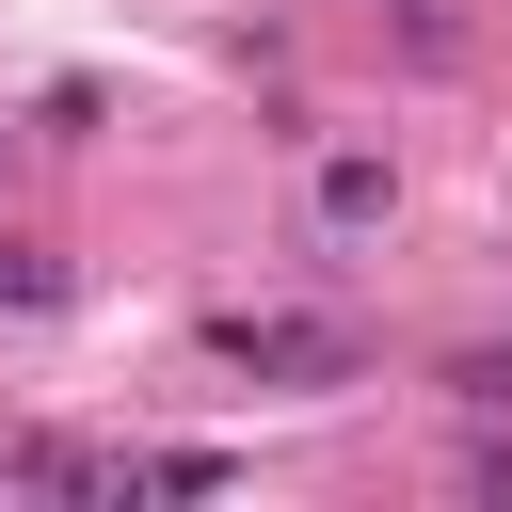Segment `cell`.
<instances>
[{"instance_id":"obj_1","label":"cell","mask_w":512,"mask_h":512,"mask_svg":"<svg viewBox=\"0 0 512 512\" xmlns=\"http://www.w3.org/2000/svg\"><path fill=\"white\" fill-rule=\"evenodd\" d=\"M208 352H224L240 384H288V400H320V384H368V336H352V320H288V304H256V320H208Z\"/></svg>"},{"instance_id":"obj_2","label":"cell","mask_w":512,"mask_h":512,"mask_svg":"<svg viewBox=\"0 0 512 512\" xmlns=\"http://www.w3.org/2000/svg\"><path fill=\"white\" fill-rule=\"evenodd\" d=\"M304 208H320V240H368V224L400 208V160H384V144H336V160L304 176Z\"/></svg>"},{"instance_id":"obj_3","label":"cell","mask_w":512,"mask_h":512,"mask_svg":"<svg viewBox=\"0 0 512 512\" xmlns=\"http://www.w3.org/2000/svg\"><path fill=\"white\" fill-rule=\"evenodd\" d=\"M0 304L48 320V304H64V256H48V240H0Z\"/></svg>"}]
</instances>
